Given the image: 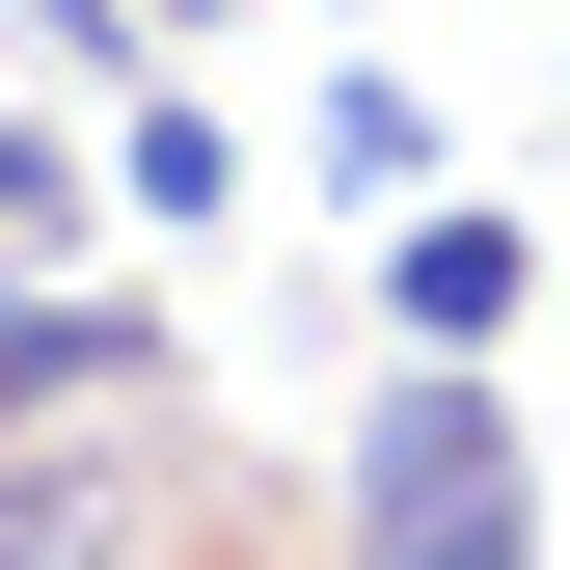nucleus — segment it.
Masks as SVG:
<instances>
[{
    "mask_svg": "<svg viewBox=\"0 0 570 570\" xmlns=\"http://www.w3.org/2000/svg\"><path fill=\"white\" fill-rule=\"evenodd\" d=\"M353 570H543V489H517V407L462 353H407V407L353 435Z\"/></svg>",
    "mask_w": 570,
    "mask_h": 570,
    "instance_id": "f257e3e1",
    "label": "nucleus"
},
{
    "mask_svg": "<svg viewBox=\"0 0 570 570\" xmlns=\"http://www.w3.org/2000/svg\"><path fill=\"white\" fill-rule=\"evenodd\" d=\"M517 299H543V245H517V218H407V245H381V326H407V353H489Z\"/></svg>",
    "mask_w": 570,
    "mask_h": 570,
    "instance_id": "f03ea898",
    "label": "nucleus"
},
{
    "mask_svg": "<svg viewBox=\"0 0 570 570\" xmlns=\"http://www.w3.org/2000/svg\"><path fill=\"white\" fill-rule=\"evenodd\" d=\"M0 407H136V326H82V299H28V326H0Z\"/></svg>",
    "mask_w": 570,
    "mask_h": 570,
    "instance_id": "7ed1b4c3",
    "label": "nucleus"
},
{
    "mask_svg": "<svg viewBox=\"0 0 570 570\" xmlns=\"http://www.w3.org/2000/svg\"><path fill=\"white\" fill-rule=\"evenodd\" d=\"M109 190H136V218H245V164H218V109H136V136H109Z\"/></svg>",
    "mask_w": 570,
    "mask_h": 570,
    "instance_id": "20e7f679",
    "label": "nucleus"
},
{
    "mask_svg": "<svg viewBox=\"0 0 570 570\" xmlns=\"http://www.w3.org/2000/svg\"><path fill=\"white\" fill-rule=\"evenodd\" d=\"M55 218H82V164H55V136H28V109H0V272H28Z\"/></svg>",
    "mask_w": 570,
    "mask_h": 570,
    "instance_id": "39448f33",
    "label": "nucleus"
},
{
    "mask_svg": "<svg viewBox=\"0 0 570 570\" xmlns=\"http://www.w3.org/2000/svg\"><path fill=\"white\" fill-rule=\"evenodd\" d=\"M136 28H218V0H136Z\"/></svg>",
    "mask_w": 570,
    "mask_h": 570,
    "instance_id": "423d86ee",
    "label": "nucleus"
}]
</instances>
